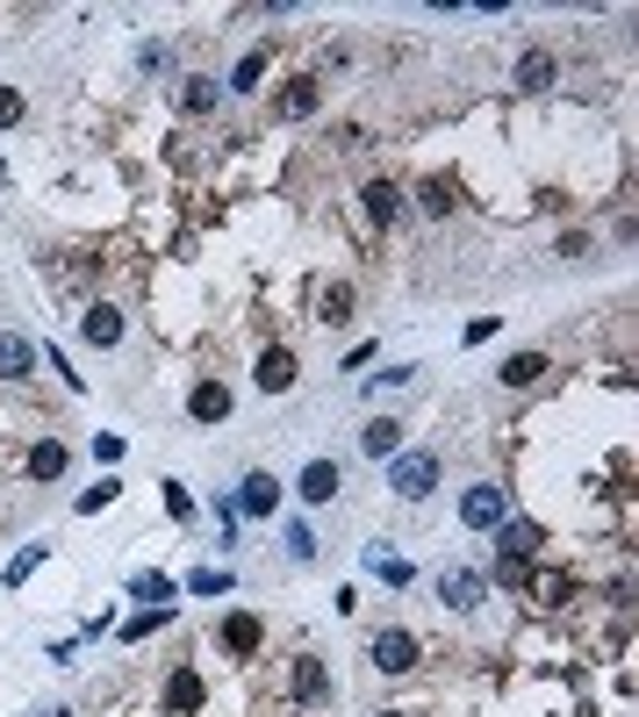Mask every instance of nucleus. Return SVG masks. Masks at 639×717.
<instances>
[{
  "instance_id": "23",
  "label": "nucleus",
  "mask_w": 639,
  "mask_h": 717,
  "mask_svg": "<svg viewBox=\"0 0 639 717\" xmlns=\"http://www.w3.org/2000/svg\"><path fill=\"white\" fill-rule=\"evenodd\" d=\"M216 94H224L216 80H180V108H194V116H208V108H216Z\"/></svg>"
},
{
  "instance_id": "19",
  "label": "nucleus",
  "mask_w": 639,
  "mask_h": 717,
  "mask_svg": "<svg viewBox=\"0 0 639 717\" xmlns=\"http://www.w3.org/2000/svg\"><path fill=\"white\" fill-rule=\"evenodd\" d=\"M316 324H352V288L346 280H324V288H316Z\"/></svg>"
},
{
  "instance_id": "6",
  "label": "nucleus",
  "mask_w": 639,
  "mask_h": 717,
  "mask_svg": "<svg viewBox=\"0 0 639 717\" xmlns=\"http://www.w3.org/2000/svg\"><path fill=\"white\" fill-rule=\"evenodd\" d=\"M216 639H224V653H230V660H252V653H260V639H266V624H260L252 610H230Z\"/></svg>"
},
{
  "instance_id": "1",
  "label": "nucleus",
  "mask_w": 639,
  "mask_h": 717,
  "mask_svg": "<svg viewBox=\"0 0 639 717\" xmlns=\"http://www.w3.org/2000/svg\"><path fill=\"white\" fill-rule=\"evenodd\" d=\"M446 481V460H438L432 445H402L396 460H388V496L396 502H424Z\"/></svg>"
},
{
  "instance_id": "33",
  "label": "nucleus",
  "mask_w": 639,
  "mask_h": 717,
  "mask_svg": "<svg viewBox=\"0 0 639 717\" xmlns=\"http://www.w3.org/2000/svg\"><path fill=\"white\" fill-rule=\"evenodd\" d=\"M36 717H72V710H65V703H51V710H36Z\"/></svg>"
},
{
  "instance_id": "17",
  "label": "nucleus",
  "mask_w": 639,
  "mask_h": 717,
  "mask_svg": "<svg viewBox=\"0 0 639 717\" xmlns=\"http://www.w3.org/2000/svg\"><path fill=\"white\" fill-rule=\"evenodd\" d=\"M65 466H72V452L58 438H36L29 445V481H65Z\"/></svg>"
},
{
  "instance_id": "35",
  "label": "nucleus",
  "mask_w": 639,
  "mask_h": 717,
  "mask_svg": "<svg viewBox=\"0 0 639 717\" xmlns=\"http://www.w3.org/2000/svg\"><path fill=\"white\" fill-rule=\"evenodd\" d=\"M0 187H8V166H0Z\"/></svg>"
},
{
  "instance_id": "25",
  "label": "nucleus",
  "mask_w": 639,
  "mask_h": 717,
  "mask_svg": "<svg viewBox=\"0 0 639 717\" xmlns=\"http://www.w3.org/2000/svg\"><path fill=\"white\" fill-rule=\"evenodd\" d=\"M130 596H137V603H166V596H173V581H166V574H137V581H130Z\"/></svg>"
},
{
  "instance_id": "2",
  "label": "nucleus",
  "mask_w": 639,
  "mask_h": 717,
  "mask_svg": "<svg viewBox=\"0 0 639 717\" xmlns=\"http://www.w3.org/2000/svg\"><path fill=\"white\" fill-rule=\"evenodd\" d=\"M460 524H467V531L510 524V488H496V481H474V488H460Z\"/></svg>"
},
{
  "instance_id": "4",
  "label": "nucleus",
  "mask_w": 639,
  "mask_h": 717,
  "mask_svg": "<svg viewBox=\"0 0 639 717\" xmlns=\"http://www.w3.org/2000/svg\"><path fill=\"white\" fill-rule=\"evenodd\" d=\"M438 603H453V610H482L489 581L474 574V567H438Z\"/></svg>"
},
{
  "instance_id": "27",
  "label": "nucleus",
  "mask_w": 639,
  "mask_h": 717,
  "mask_svg": "<svg viewBox=\"0 0 639 717\" xmlns=\"http://www.w3.org/2000/svg\"><path fill=\"white\" fill-rule=\"evenodd\" d=\"M22 116H29V101H22L15 86H0V130H15V122H22Z\"/></svg>"
},
{
  "instance_id": "3",
  "label": "nucleus",
  "mask_w": 639,
  "mask_h": 717,
  "mask_svg": "<svg viewBox=\"0 0 639 717\" xmlns=\"http://www.w3.org/2000/svg\"><path fill=\"white\" fill-rule=\"evenodd\" d=\"M366 660H374L381 675H410V667L424 660V646H417V632H402V624H381L374 646H366Z\"/></svg>"
},
{
  "instance_id": "22",
  "label": "nucleus",
  "mask_w": 639,
  "mask_h": 717,
  "mask_svg": "<svg viewBox=\"0 0 639 717\" xmlns=\"http://www.w3.org/2000/svg\"><path fill=\"white\" fill-rule=\"evenodd\" d=\"M260 72H266V51H244L238 72H230V94H260Z\"/></svg>"
},
{
  "instance_id": "16",
  "label": "nucleus",
  "mask_w": 639,
  "mask_h": 717,
  "mask_svg": "<svg viewBox=\"0 0 639 717\" xmlns=\"http://www.w3.org/2000/svg\"><path fill=\"white\" fill-rule=\"evenodd\" d=\"M316 101H324V86H316V80H288V94H280V122H310L316 116Z\"/></svg>"
},
{
  "instance_id": "9",
  "label": "nucleus",
  "mask_w": 639,
  "mask_h": 717,
  "mask_svg": "<svg viewBox=\"0 0 639 717\" xmlns=\"http://www.w3.org/2000/svg\"><path fill=\"white\" fill-rule=\"evenodd\" d=\"M294 374H302V366H294L288 344H266V352H260V374H252V380H260V394H288Z\"/></svg>"
},
{
  "instance_id": "28",
  "label": "nucleus",
  "mask_w": 639,
  "mask_h": 717,
  "mask_svg": "<svg viewBox=\"0 0 639 717\" xmlns=\"http://www.w3.org/2000/svg\"><path fill=\"white\" fill-rule=\"evenodd\" d=\"M188 588H194V596H224V588H230V574H216V567L202 574V567H194V574H188Z\"/></svg>"
},
{
  "instance_id": "31",
  "label": "nucleus",
  "mask_w": 639,
  "mask_h": 717,
  "mask_svg": "<svg viewBox=\"0 0 639 717\" xmlns=\"http://www.w3.org/2000/svg\"><path fill=\"white\" fill-rule=\"evenodd\" d=\"M108 502H116V481H101V488H87V496H80V510H108Z\"/></svg>"
},
{
  "instance_id": "5",
  "label": "nucleus",
  "mask_w": 639,
  "mask_h": 717,
  "mask_svg": "<svg viewBox=\"0 0 639 717\" xmlns=\"http://www.w3.org/2000/svg\"><path fill=\"white\" fill-rule=\"evenodd\" d=\"M80 338H87L94 352H116V344H122V308H116V302H87V316H80Z\"/></svg>"
},
{
  "instance_id": "21",
  "label": "nucleus",
  "mask_w": 639,
  "mask_h": 717,
  "mask_svg": "<svg viewBox=\"0 0 639 717\" xmlns=\"http://www.w3.org/2000/svg\"><path fill=\"white\" fill-rule=\"evenodd\" d=\"M503 388H532V380H546V358L539 352H518V358H503Z\"/></svg>"
},
{
  "instance_id": "30",
  "label": "nucleus",
  "mask_w": 639,
  "mask_h": 717,
  "mask_svg": "<svg viewBox=\"0 0 639 717\" xmlns=\"http://www.w3.org/2000/svg\"><path fill=\"white\" fill-rule=\"evenodd\" d=\"M166 510H173V517H194V496L180 488V481H166Z\"/></svg>"
},
{
  "instance_id": "32",
  "label": "nucleus",
  "mask_w": 639,
  "mask_h": 717,
  "mask_svg": "<svg viewBox=\"0 0 639 717\" xmlns=\"http://www.w3.org/2000/svg\"><path fill=\"white\" fill-rule=\"evenodd\" d=\"M36 560H44V546H29V552H22L15 567H8V588H15V581H29V567H36Z\"/></svg>"
},
{
  "instance_id": "29",
  "label": "nucleus",
  "mask_w": 639,
  "mask_h": 717,
  "mask_svg": "<svg viewBox=\"0 0 639 717\" xmlns=\"http://www.w3.org/2000/svg\"><path fill=\"white\" fill-rule=\"evenodd\" d=\"M158 624H166V610H144V617H130V624H122V639H144V632H158Z\"/></svg>"
},
{
  "instance_id": "11",
  "label": "nucleus",
  "mask_w": 639,
  "mask_h": 717,
  "mask_svg": "<svg viewBox=\"0 0 639 717\" xmlns=\"http://www.w3.org/2000/svg\"><path fill=\"white\" fill-rule=\"evenodd\" d=\"M188 416H194V424H224V416H230V388H224V380H194V388H188Z\"/></svg>"
},
{
  "instance_id": "12",
  "label": "nucleus",
  "mask_w": 639,
  "mask_h": 717,
  "mask_svg": "<svg viewBox=\"0 0 639 717\" xmlns=\"http://www.w3.org/2000/svg\"><path fill=\"white\" fill-rule=\"evenodd\" d=\"M294 496L302 502H338V460H310L294 474Z\"/></svg>"
},
{
  "instance_id": "34",
  "label": "nucleus",
  "mask_w": 639,
  "mask_h": 717,
  "mask_svg": "<svg viewBox=\"0 0 639 717\" xmlns=\"http://www.w3.org/2000/svg\"><path fill=\"white\" fill-rule=\"evenodd\" d=\"M374 717H410V710H374Z\"/></svg>"
},
{
  "instance_id": "8",
  "label": "nucleus",
  "mask_w": 639,
  "mask_h": 717,
  "mask_svg": "<svg viewBox=\"0 0 639 717\" xmlns=\"http://www.w3.org/2000/svg\"><path fill=\"white\" fill-rule=\"evenodd\" d=\"M36 344H29V330H0V380H29L36 374Z\"/></svg>"
},
{
  "instance_id": "13",
  "label": "nucleus",
  "mask_w": 639,
  "mask_h": 717,
  "mask_svg": "<svg viewBox=\"0 0 639 717\" xmlns=\"http://www.w3.org/2000/svg\"><path fill=\"white\" fill-rule=\"evenodd\" d=\"M360 452H366V460H396V452H402V424H396V416H366Z\"/></svg>"
},
{
  "instance_id": "24",
  "label": "nucleus",
  "mask_w": 639,
  "mask_h": 717,
  "mask_svg": "<svg viewBox=\"0 0 639 717\" xmlns=\"http://www.w3.org/2000/svg\"><path fill=\"white\" fill-rule=\"evenodd\" d=\"M417 208H424V216H453V187L446 180H424V187H417Z\"/></svg>"
},
{
  "instance_id": "26",
  "label": "nucleus",
  "mask_w": 639,
  "mask_h": 717,
  "mask_svg": "<svg viewBox=\"0 0 639 717\" xmlns=\"http://www.w3.org/2000/svg\"><path fill=\"white\" fill-rule=\"evenodd\" d=\"M288 560H302V567L316 560V531L310 524H288Z\"/></svg>"
},
{
  "instance_id": "20",
  "label": "nucleus",
  "mask_w": 639,
  "mask_h": 717,
  "mask_svg": "<svg viewBox=\"0 0 639 717\" xmlns=\"http://www.w3.org/2000/svg\"><path fill=\"white\" fill-rule=\"evenodd\" d=\"M553 80H560V65H553V51H525V58H518V86H525V94H546Z\"/></svg>"
},
{
  "instance_id": "7",
  "label": "nucleus",
  "mask_w": 639,
  "mask_h": 717,
  "mask_svg": "<svg viewBox=\"0 0 639 717\" xmlns=\"http://www.w3.org/2000/svg\"><path fill=\"white\" fill-rule=\"evenodd\" d=\"M202 696H208V689H202V667H180L173 682H166V696H158V710H166V717H194V710H202Z\"/></svg>"
},
{
  "instance_id": "10",
  "label": "nucleus",
  "mask_w": 639,
  "mask_h": 717,
  "mask_svg": "<svg viewBox=\"0 0 639 717\" xmlns=\"http://www.w3.org/2000/svg\"><path fill=\"white\" fill-rule=\"evenodd\" d=\"M238 510H244V517H274V510H280V481L266 474V466L238 481Z\"/></svg>"
},
{
  "instance_id": "18",
  "label": "nucleus",
  "mask_w": 639,
  "mask_h": 717,
  "mask_svg": "<svg viewBox=\"0 0 639 717\" xmlns=\"http://www.w3.org/2000/svg\"><path fill=\"white\" fill-rule=\"evenodd\" d=\"M496 552H503V560H525V567H532L539 524H525V517H518V524H496Z\"/></svg>"
},
{
  "instance_id": "15",
  "label": "nucleus",
  "mask_w": 639,
  "mask_h": 717,
  "mask_svg": "<svg viewBox=\"0 0 639 717\" xmlns=\"http://www.w3.org/2000/svg\"><path fill=\"white\" fill-rule=\"evenodd\" d=\"M360 208H366V222H374V230H388V222L402 216V194L388 187V180H366V187H360Z\"/></svg>"
},
{
  "instance_id": "14",
  "label": "nucleus",
  "mask_w": 639,
  "mask_h": 717,
  "mask_svg": "<svg viewBox=\"0 0 639 717\" xmlns=\"http://www.w3.org/2000/svg\"><path fill=\"white\" fill-rule=\"evenodd\" d=\"M288 689H294V703H324V696H330L324 660H316V653H302V660H294V675H288Z\"/></svg>"
}]
</instances>
